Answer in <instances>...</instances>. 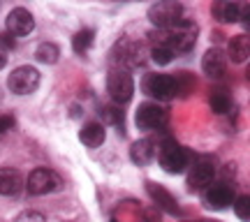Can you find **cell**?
<instances>
[{"instance_id": "6da1fadb", "label": "cell", "mask_w": 250, "mask_h": 222, "mask_svg": "<svg viewBox=\"0 0 250 222\" xmlns=\"http://www.w3.org/2000/svg\"><path fill=\"white\" fill-rule=\"evenodd\" d=\"M153 46H165L171 54H188L197 42V23L192 19L181 17L174 26L165 30H153L151 33Z\"/></svg>"}, {"instance_id": "7a4b0ae2", "label": "cell", "mask_w": 250, "mask_h": 222, "mask_svg": "<svg viewBox=\"0 0 250 222\" xmlns=\"http://www.w3.org/2000/svg\"><path fill=\"white\" fill-rule=\"evenodd\" d=\"M158 160H160V167L167 174H181L188 167V153L174 139H165L158 146Z\"/></svg>"}, {"instance_id": "3957f363", "label": "cell", "mask_w": 250, "mask_h": 222, "mask_svg": "<svg viewBox=\"0 0 250 222\" xmlns=\"http://www.w3.org/2000/svg\"><path fill=\"white\" fill-rule=\"evenodd\" d=\"M61 176L51 171L46 167H37L30 171L28 181L23 183V187L28 190V195H35V197H42V195H51L56 190H61Z\"/></svg>"}, {"instance_id": "277c9868", "label": "cell", "mask_w": 250, "mask_h": 222, "mask_svg": "<svg viewBox=\"0 0 250 222\" xmlns=\"http://www.w3.org/2000/svg\"><path fill=\"white\" fill-rule=\"evenodd\" d=\"M181 17H183V5L176 0H162V2H155L148 7V19L158 30L174 26Z\"/></svg>"}, {"instance_id": "5b68a950", "label": "cell", "mask_w": 250, "mask_h": 222, "mask_svg": "<svg viewBox=\"0 0 250 222\" xmlns=\"http://www.w3.org/2000/svg\"><path fill=\"white\" fill-rule=\"evenodd\" d=\"M37 86H40V72L30 65H21L17 70L9 72L7 77V88L17 95H30L35 93Z\"/></svg>"}, {"instance_id": "8992f818", "label": "cell", "mask_w": 250, "mask_h": 222, "mask_svg": "<svg viewBox=\"0 0 250 222\" xmlns=\"http://www.w3.org/2000/svg\"><path fill=\"white\" fill-rule=\"evenodd\" d=\"M107 90L109 98L114 100L116 104H125L130 102L134 95V81L132 77L127 74V70H111L107 77Z\"/></svg>"}, {"instance_id": "52a82bcc", "label": "cell", "mask_w": 250, "mask_h": 222, "mask_svg": "<svg viewBox=\"0 0 250 222\" xmlns=\"http://www.w3.org/2000/svg\"><path fill=\"white\" fill-rule=\"evenodd\" d=\"M134 121H137V127H139V130H160V127L167 125L169 114H167V109L160 107L158 102H144V104H139V109H137Z\"/></svg>"}, {"instance_id": "ba28073f", "label": "cell", "mask_w": 250, "mask_h": 222, "mask_svg": "<svg viewBox=\"0 0 250 222\" xmlns=\"http://www.w3.org/2000/svg\"><path fill=\"white\" fill-rule=\"evenodd\" d=\"M144 93L155 100H171L176 95V81L171 74H146L144 79Z\"/></svg>"}, {"instance_id": "9c48e42d", "label": "cell", "mask_w": 250, "mask_h": 222, "mask_svg": "<svg viewBox=\"0 0 250 222\" xmlns=\"http://www.w3.org/2000/svg\"><path fill=\"white\" fill-rule=\"evenodd\" d=\"M35 30V19L26 7H14L7 14V33L12 37H26Z\"/></svg>"}, {"instance_id": "30bf717a", "label": "cell", "mask_w": 250, "mask_h": 222, "mask_svg": "<svg viewBox=\"0 0 250 222\" xmlns=\"http://www.w3.org/2000/svg\"><path fill=\"white\" fill-rule=\"evenodd\" d=\"M213 176H215L213 160L202 158V160H197L195 164H192L190 174H188V187H190V190H202V187H206L213 181Z\"/></svg>"}, {"instance_id": "8fae6325", "label": "cell", "mask_w": 250, "mask_h": 222, "mask_svg": "<svg viewBox=\"0 0 250 222\" xmlns=\"http://www.w3.org/2000/svg\"><path fill=\"white\" fill-rule=\"evenodd\" d=\"M204 202H206V206H211L215 211H223L229 204H234V190L227 183L208 185V190L204 192Z\"/></svg>"}, {"instance_id": "7c38bea8", "label": "cell", "mask_w": 250, "mask_h": 222, "mask_svg": "<svg viewBox=\"0 0 250 222\" xmlns=\"http://www.w3.org/2000/svg\"><path fill=\"white\" fill-rule=\"evenodd\" d=\"M202 70H204L206 77L220 79L225 74V70H227V56H225L223 49H218V46L208 49L204 54V58H202Z\"/></svg>"}, {"instance_id": "4fadbf2b", "label": "cell", "mask_w": 250, "mask_h": 222, "mask_svg": "<svg viewBox=\"0 0 250 222\" xmlns=\"http://www.w3.org/2000/svg\"><path fill=\"white\" fill-rule=\"evenodd\" d=\"M114 62H118L121 67L118 70H125V67H137L142 65V44H134V42H121L114 51Z\"/></svg>"}, {"instance_id": "5bb4252c", "label": "cell", "mask_w": 250, "mask_h": 222, "mask_svg": "<svg viewBox=\"0 0 250 222\" xmlns=\"http://www.w3.org/2000/svg\"><path fill=\"white\" fill-rule=\"evenodd\" d=\"M146 192H148V197H151L153 202H155V206L158 208H162L165 213H169V215H179V202L174 199V197L165 190L162 185H158V183H146Z\"/></svg>"}, {"instance_id": "9a60e30c", "label": "cell", "mask_w": 250, "mask_h": 222, "mask_svg": "<svg viewBox=\"0 0 250 222\" xmlns=\"http://www.w3.org/2000/svg\"><path fill=\"white\" fill-rule=\"evenodd\" d=\"M155 155H158V148H155V141H153V139H139V141H134L132 148H130V160H132L134 164H139V167L151 164Z\"/></svg>"}, {"instance_id": "2e32d148", "label": "cell", "mask_w": 250, "mask_h": 222, "mask_svg": "<svg viewBox=\"0 0 250 222\" xmlns=\"http://www.w3.org/2000/svg\"><path fill=\"white\" fill-rule=\"evenodd\" d=\"M23 176L17 169H0V195L2 197H14L23 190Z\"/></svg>"}, {"instance_id": "e0dca14e", "label": "cell", "mask_w": 250, "mask_h": 222, "mask_svg": "<svg viewBox=\"0 0 250 222\" xmlns=\"http://www.w3.org/2000/svg\"><path fill=\"white\" fill-rule=\"evenodd\" d=\"M213 14L220 23H236L239 14H241V5L239 2H229V0H220L213 5Z\"/></svg>"}, {"instance_id": "ac0fdd59", "label": "cell", "mask_w": 250, "mask_h": 222, "mask_svg": "<svg viewBox=\"0 0 250 222\" xmlns=\"http://www.w3.org/2000/svg\"><path fill=\"white\" fill-rule=\"evenodd\" d=\"M227 56L232 58V62H246L250 56V37L246 35H234L227 46Z\"/></svg>"}, {"instance_id": "d6986e66", "label": "cell", "mask_w": 250, "mask_h": 222, "mask_svg": "<svg viewBox=\"0 0 250 222\" xmlns=\"http://www.w3.org/2000/svg\"><path fill=\"white\" fill-rule=\"evenodd\" d=\"M104 125L102 123H88V125H83V130L79 132V139L88 148H98V146H102L104 143Z\"/></svg>"}, {"instance_id": "ffe728a7", "label": "cell", "mask_w": 250, "mask_h": 222, "mask_svg": "<svg viewBox=\"0 0 250 222\" xmlns=\"http://www.w3.org/2000/svg\"><path fill=\"white\" fill-rule=\"evenodd\" d=\"M208 104H211V111H213V114H227L229 107H232V100H229V95H227L225 88H215L213 93H211Z\"/></svg>"}, {"instance_id": "44dd1931", "label": "cell", "mask_w": 250, "mask_h": 222, "mask_svg": "<svg viewBox=\"0 0 250 222\" xmlns=\"http://www.w3.org/2000/svg\"><path fill=\"white\" fill-rule=\"evenodd\" d=\"M58 56H61V49H58L54 42H42L35 51V58L40 62H44V65H54V62H58Z\"/></svg>"}, {"instance_id": "7402d4cb", "label": "cell", "mask_w": 250, "mask_h": 222, "mask_svg": "<svg viewBox=\"0 0 250 222\" xmlns=\"http://www.w3.org/2000/svg\"><path fill=\"white\" fill-rule=\"evenodd\" d=\"M93 37H95V33H93L90 28L79 30L77 35L72 37V49H74V54H86L90 49V44H93Z\"/></svg>"}, {"instance_id": "603a6c76", "label": "cell", "mask_w": 250, "mask_h": 222, "mask_svg": "<svg viewBox=\"0 0 250 222\" xmlns=\"http://www.w3.org/2000/svg\"><path fill=\"white\" fill-rule=\"evenodd\" d=\"M100 116H102V121H104V123H109V125H118V127H121V125H123V111H121V107H111V104H109V107H102L100 109Z\"/></svg>"}, {"instance_id": "cb8c5ba5", "label": "cell", "mask_w": 250, "mask_h": 222, "mask_svg": "<svg viewBox=\"0 0 250 222\" xmlns=\"http://www.w3.org/2000/svg\"><path fill=\"white\" fill-rule=\"evenodd\" d=\"M234 213L239 215V220H248L250 218V197L241 195V197H234Z\"/></svg>"}, {"instance_id": "d4e9b609", "label": "cell", "mask_w": 250, "mask_h": 222, "mask_svg": "<svg viewBox=\"0 0 250 222\" xmlns=\"http://www.w3.org/2000/svg\"><path fill=\"white\" fill-rule=\"evenodd\" d=\"M174 81H176V93H181V95H188L190 90L195 88V79H192L188 72H179V74L174 77Z\"/></svg>"}, {"instance_id": "484cf974", "label": "cell", "mask_w": 250, "mask_h": 222, "mask_svg": "<svg viewBox=\"0 0 250 222\" xmlns=\"http://www.w3.org/2000/svg\"><path fill=\"white\" fill-rule=\"evenodd\" d=\"M151 58L158 65H167V62L174 61V54H171L169 49H165V46H153L151 49Z\"/></svg>"}, {"instance_id": "4316f807", "label": "cell", "mask_w": 250, "mask_h": 222, "mask_svg": "<svg viewBox=\"0 0 250 222\" xmlns=\"http://www.w3.org/2000/svg\"><path fill=\"white\" fill-rule=\"evenodd\" d=\"M14 222H46V218L40 211H23L21 215H17Z\"/></svg>"}, {"instance_id": "83f0119b", "label": "cell", "mask_w": 250, "mask_h": 222, "mask_svg": "<svg viewBox=\"0 0 250 222\" xmlns=\"http://www.w3.org/2000/svg\"><path fill=\"white\" fill-rule=\"evenodd\" d=\"M12 127H14V118L12 116H0V134L12 130Z\"/></svg>"}, {"instance_id": "f1b7e54d", "label": "cell", "mask_w": 250, "mask_h": 222, "mask_svg": "<svg viewBox=\"0 0 250 222\" xmlns=\"http://www.w3.org/2000/svg\"><path fill=\"white\" fill-rule=\"evenodd\" d=\"M0 46H2L5 51H9V49L14 46V40H12V35H9V33H2V35H0Z\"/></svg>"}, {"instance_id": "f546056e", "label": "cell", "mask_w": 250, "mask_h": 222, "mask_svg": "<svg viewBox=\"0 0 250 222\" xmlns=\"http://www.w3.org/2000/svg\"><path fill=\"white\" fill-rule=\"evenodd\" d=\"M5 65H7V51H5V49L0 46V70H2Z\"/></svg>"}, {"instance_id": "4dcf8cb0", "label": "cell", "mask_w": 250, "mask_h": 222, "mask_svg": "<svg viewBox=\"0 0 250 222\" xmlns=\"http://www.w3.org/2000/svg\"><path fill=\"white\" fill-rule=\"evenodd\" d=\"M199 222H206V220H199Z\"/></svg>"}, {"instance_id": "1f68e13d", "label": "cell", "mask_w": 250, "mask_h": 222, "mask_svg": "<svg viewBox=\"0 0 250 222\" xmlns=\"http://www.w3.org/2000/svg\"><path fill=\"white\" fill-rule=\"evenodd\" d=\"M111 222H116V220H111Z\"/></svg>"}]
</instances>
